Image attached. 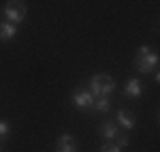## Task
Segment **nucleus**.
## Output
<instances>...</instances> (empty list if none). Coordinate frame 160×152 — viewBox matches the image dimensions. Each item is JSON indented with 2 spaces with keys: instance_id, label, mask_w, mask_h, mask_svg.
<instances>
[{
  "instance_id": "6e6552de",
  "label": "nucleus",
  "mask_w": 160,
  "mask_h": 152,
  "mask_svg": "<svg viewBox=\"0 0 160 152\" xmlns=\"http://www.w3.org/2000/svg\"><path fill=\"white\" fill-rule=\"evenodd\" d=\"M126 94L132 97V99H137V97L141 94V81H139L137 77H132V79L126 81Z\"/></svg>"
},
{
  "instance_id": "39448f33",
  "label": "nucleus",
  "mask_w": 160,
  "mask_h": 152,
  "mask_svg": "<svg viewBox=\"0 0 160 152\" xmlns=\"http://www.w3.org/2000/svg\"><path fill=\"white\" fill-rule=\"evenodd\" d=\"M58 152H77V141H75L73 135H68V133H64L58 137Z\"/></svg>"
},
{
  "instance_id": "4468645a",
  "label": "nucleus",
  "mask_w": 160,
  "mask_h": 152,
  "mask_svg": "<svg viewBox=\"0 0 160 152\" xmlns=\"http://www.w3.org/2000/svg\"><path fill=\"white\" fill-rule=\"evenodd\" d=\"M0 152H2V148H0Z\"/></svg>"
},
{
  "instance_id": "f03ea898",
  "label": "nucleus",
  "mask_w": 160,
  "mask_h": 152,
  "mask_svg": "<svg viewBox=\"0 0 160 152\" xmlns=\"http://www.w3.org/2000/svg\"><path fill=\"white\" fill-rule=\"evenodd\" d=\"M26 13H28V9H26V4L22 0H9V2L4 4V17H7L9 24L17 26L19 22H24Z\"/></svg>"
},
{
  "instance_id": "0eeeda50",
  "label": "nucleus",
  "mask_w": 160,
  "mask_h": 152,
  "mask_svg": "<svg viewBox=\"0 0 160 152\" xmlns=\"http://www.w3.org/2000/svg\"><path fill=\"white\" fill-rule=\"evenodd\" d=\"M17 34V26L9 24V22H2L0 24V41H11Z\"/></svg>"
},
{
  "instance_id": "9d476101",
  "label": "nucleus",
  "mask_w": 160,
  "mask_h": 152,
  "mask_svg": "<svg viewBox=\"0 0 160 152\" xmlns=\"http://www.w3.org/2000/svg\"><path fill=\"white\" fill-rule=\"evenodd\" d=\"M109 99L107 97H94V101H92V107L96 109V112H107L109 109Z\"/></svg>"
},
{
  "instance_id": "20e7f679",
  "label": "nucleus",
  "mask_w": 160,
  "mask_h": 152,
  "mask_svg": "<svg viewBox=\"0 0 160 152\" xmlns=\"http://www.w3.org/2000/svg\"><path fill=\"white\" fill-rule=\"evenodd\" d=\"M92 101H94V94L88 92V90H77V92L73 94V103L77 105V107H81V109L92 107Z\"/></svg>"
},
{
  "instance_id": "ddd939ff",
  "label": "nucleus",
  "mask_w": 160,
  "mask_h": 152,
  "mask_svg": "<svg viewBox=\"0 0 160 152\" xmlns=\"http://www.w3.org/2000/svg\"><path fill=\"white\" fill-rule=\"evenodd\" d=\"M100 152H122V150H120L115 144H107V146H102V150H100Z\"/></svg>"
},
{
  "instance_id": "f257e3e1",
  "label": "nucleus",
  "mask_w": 160,
  "mask_h": 152,
  "mask_svg": "<svg viewBox=\"0 0 160 152\" xmlns=\"http://www.w3.org/2000/svg\"><path fill=\"white\" fill-rule=\"evenodd\" d=\"M156 64H158V54L156 51H152L145 45L139 47V51H137V69L141 73H152L156 69Z\"/></svg>"
},
{
  "instance_id": "1a4fd4ad",
  "label": "nucleus",
  "mask_w": 160,
  "mask_h": 152,
  "mask_svg": "<svg viewBox=\"0 0 160 152\" xmlns=\"http://www.w3.org/2000/svg\"><path fill=\"white\" fill-rule=\"evenodd\" d=\"M100 133H102V137H105V139L113 141V137H115L120 131H118V124H115V122H105L102 128H100Z\"/></svg>"
},
{
  "instance_id": "423d86ee",
  "label": "nucleus",
  "mask_w": 160,
  "mask_h": 152,
  "mask_svg": "<svg viewBox=\"0 0 160 152\" xmlns=\"http://www.w3.org/2000/svg\"><path fill=\"white\" fill-rule=\"evenodd\" d=\"M118 122H120V127H122V128L130 131V128H135L137 118H135L132 112H128V109H120V112H118Z\"/></svg>"
},
{
  "instance_id": "9b49d317",
  "label": "nucleus",
  "mask_w": 160,
  "mask_h": 152,
  "mask_svg": "<svg viewBox=\"0 0 160 152\" xmlns=\"http://www.w3.org/2000/svg\"><path fill=\"white\" fill-rule=\"evenodd\" d=\"M113 141H115V146H118V148H122V146H128V137H126V135H120V133L113 137Z\"/></svg>"
},
{
  "instance_id": "7ed1b4c3",
  "label": "nucleus",
  "mask_w": 160,
  "mask_h": 152,
  "mask_svg": "<svg viewBox=\"0 0 160 152\" xmlns=\"http://www.w3.org/2000/svg\"><path fill=\"white\" fill-rule=\"evenodd\" d=\"M115 88V81H113V77L105 75V73H98V75L92 77V92H94V97H107L111 94Z\"/></svg>"
},
{
  "instance_id": "f8f14e48",
  "label": "nucleus",
  "mask_w": 160,
  "mask_h": 152,
  "mask_svg": "<svg viewBox=\"0 0 160 152\" xmlns=\"http://www.w3.org/2000/svg\"><path fill=\"white\" fill-rule=\"evenodd\" d=\"M9 133H11V127H9V122L0 120V137H7Z\"/></svg>"
}]
</instances>
